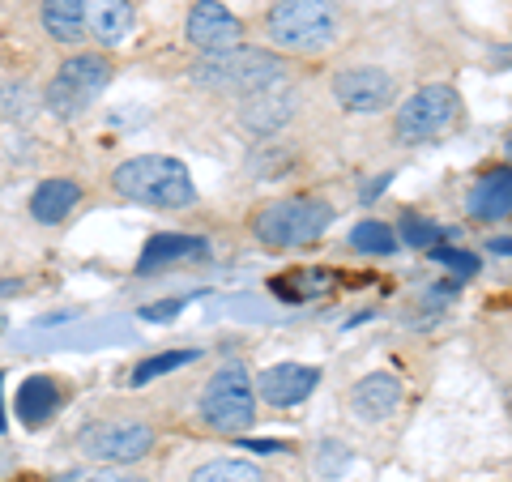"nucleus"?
Returning <instances> with one entry per match:
<instances>
[{"mask_svg": "<svg viewBox=\"0 0 512 482\" xmlns=\"http://www.w3.org/2000/svg\"><path fill=\"white\" fill-rule=\"evenodd\" d=\"M111 184L124 201H137V205H154V210H180V205L197 201V184L184 163L163 154H141V158H128V163L116 167Z\"/></svg>", "mask_w": 512, "mask_h": 482, "instance_id": "obj_1", "label": "nucleus"}, {"mask_svg": "<svg viewBox=\"0 0 512 482\" xmlns=\"http://www.w3.org/2000/svg\"><path fill=\"white\" fill-rule=\"evenodd\" d=\"M286 77V60L265 52V47H231V52L205 56L192 69V82L205 90H227V94H256Z\"/></svg>", "mask_w": 512, "mask_h": 482, "instance_id": "obj_2", "label": "nucleus"}, {"mask_svg": "<svg viewBox=\"0 0 512 482\" xmlns=\"http://www.w3.org/2000/svg\"><path fill=\"white\" fill-rule=\"evenodd\" d=\"M269 39L286 52H320L338 39V5L333 0H274Z\"/></svg>", "mask_w": 512, "mask_h": 482, "instance_id": "obj_3", "label": "nucleus"}, {"mask_svg": "<svg viewBox=\"0 0 512 482\" xmlns=\"http://www.w3.org/2000/svg\"><path fill=\"white\" fill-rule=\"evenodd\" d=\"M333 222V210L325 201H308V197H291V201H274L265 205L261 214H256L252 231L261 244L269 248H303L312 244V239H320L329 231Z\"/></svg>", "mask_w": 512, "mask_h": 482, "instance_id": "obj_4", "label": "nucleus"}, {"mask_svg": "<svg viewBox=\"0 0 512 482\" xmlns=\"http://www.w3.org/2000/svg\"><path fill=\"white\" fill-rule=\"evenodd\" d=\"M201 419L222 436H239L256 419V393L244 367H222L201 393Z\"/></svg>", "mask_w": 512, "mask_h": 482, "instance_id": "obj_5", "label": "nucleus"}, {"mask_svg": "<svg viewBox=\"0 0 512 482\" xmlns=\"http://www.w3.org/2000/svg\"><path fill=\"white\" fill-rule=\"evenodd\" d=\"M461 99L453 86H423L397 107V137L419 146V141H436L440 133L457 124Z\"/></svg>", "mask_w": 512, "mask_h": 482, "instance_id": "obj_6", "label": "nucleus"}, {"mask_svg": "<svg viewBox=\"0 0 512 482\" xmlns=\"http://www.w3.org/2000/svg\"><path fill=\"white\" fill-rule=\"evenodd\" d=\"M107 82H111V64L103 56H69L52 77V86H47V107L69 120L99 99Z\"/></svg>", "mask_w": 512, "mask_h": 482, "instance_id": "obj_7", "label": "nucleus"}, {"mask_svg": "<svg viewBox=\"0 0 512 482\" xmlns=\"http://www.w3.org/2000/svg\"><path fill=\"white\" fill-rule=\"evenodd\" d=\"M77 448L94 461L124 465V461H141L150 453L154 431L146 423H90V427H82V436H77Z\"/></svg>", "mask_w": 512, "mask_h": 482, "instance_id": "obj_8", "label": "nucleus"}, {"mask_svg": "<svg viewBox=\"0 0 512 482\" xmlns=\"http://www.w3.org/2000/svg\"><path fill=\"white\" fill-rule=\"evenodd\" d=\"M393 77L376 69V64H359V69H342L333 77V94H338V103L346 111H363V116H372V111H384L393 103Z\"/></svg>", "mask_w": 512, "mask_h": 482, "instance_id": "obj_9", "label": "nucleus"}, {"mask_svg": "<svg viewBox=\"0 0 512 482\" xmlns=\"http://www.w3.org/2000/svg\"><path fill=\"white\" fill-rule=\"evenodd\" d=\"M239 39H244V26H239V18L218 5V0H197L188 13V43L201 47L205 56H218V52H231V47H239Z\"/></svg>", "mask_w": 512, "mask_h": 482, "instance_id": "obj_10", "label": "nucleus"}, {"mask_svg": "<svg viewBox=\"0 0 512 482\" xmlns=\"http://www.w3.org/2000/svg\"><path fill=\"white\" fill-rule=\"evenodd\" d=\"M295 116V90L286 86V77L265 90L248 94L244 103H239V124L248 128V133L265 137V133H278V128Z\"/></svg>", "mask_w": 512, "mask_h": 482, "instance_id": "obj_11", "label": "nucleus"}, {"mask_svg": "<svg viewBox=\"0 0 512 482\" xmlns=\"http://www.w3.org/2000/svg\"><path fill=\"white\" fill-rule=\"evenodd\" d=\"M316 380H320V372L308 363H278L256 376V393H261L269 406H299V401L316 389Z\"/></svg>", "mask_w": 512, "mask_h": 482, "instance_id": "obj_12", "label": "nucleus"}, {"mask_svg": "<svg viewBox=\"0 0 512 482\" xmlns=\"http://www.w3.org/2000/svg\"><path fill=\"white\" fill-rule=\"evenodd\" d=\"M350 406H355V414H363L367 423L389 419V414L402 406V380L389 376V372L367 376V380H359V389L350 393Z\"/></svg>", "mask_w": 512, "mask_h": 482, "instance_id": "obj_13", "label": "nucleus"}, {"mask_svg": "<svg viewBox=\"0 0 512 482\" xmlns=\"http://www.w3.org/2000/svg\"><path fill=\"white\" fill-rule=\"evenodd\" d=\"M466 210H470L474 218H483V222H491V218H508V214H512V167H495V171H487L483 180L470 188Z\"/></svg>", "mask_w": 512, "mask_h": 482, "instance_id": "obj_14", "label": "nucleus"}, {"mask_svg": "<svg viewBox=\"0 0 512 482\" xmlns=\"http://www.w3.org/2000/svg\"><path fill=\"white\" fill-rule=\"evenodd\" d=\"M86 5V26L99 35L107 47H120L133 30V5L128 0H82Z\"/></svg>", "mask_w": 512, "mask_h": 482, "instance_id": "obj_15", "label": "nucleus"}, {"mask_svg": "<svg viewBox=\"0 0 512 482\" xmlns=\"http://www.w3.org/2000/svg\"><path fill=\"white\" fill-rule=\"evenodd\" d=\"M77 201H82V188L73 180H47L35 188V197H30V214L43 227H52V222H64L69 210H77Z\"/></svg>", "mask_w": 512, "mask_h": 482, "instance_id": "obj_16", "label": "nucleus"}, {"mask_svg": "<svg viewBox=\"0 0 512 482\" xmlns=\"http://www.w3.org/2000/svg\"><path fill=\"white\" fill-rule=\"evenodd\" d=\"M43 30L56 43L86 39V5L82 0H43Z\"/></svg>", "mask_w": 512, "mask_h": 482, "instance_id": "obj_17", "label": "nucleus"}, {"mask_svg": "<svg viewBox=\"0 0 512 482\" xmlns=\"http://www.w3.org/2000/svg\"><path fill=\"white\" fill-rule=\"evenodd\" d=\"M60 406V389H56V380H47V376H30L22 389H18V414H22V423L30 427H39L47 414H52Z\"/></svg>", "mask_w": 512, "mask_h": 482, "instance_id": "obj_18", "label": "nucleus"}, {"mask_svg": "<svg viewBox=\"0 0 512 482\" xmlns=\"http://www.w3.org/2000/svg\"><path fill=\"white\" fill-rule=\"evenodd\" d=\"M205 252V239H192V235H154L146 252H141V261L137 269L146 273V269H158V265H167V261H184V256H201Z\"/></svg>", "mask_w": 512, "mask_h": 482, "instance_id": "obj_19", "label": "nucleus"}, {"mask_svg": "<svg viewBox=\"0 0 512 482\" xmlns=\"http://www.w3.org/2000/svg\"><path fill=\"white\" fill-rule=\"evenodd\" d=\"M188 482H265V474L256 470L252 461H239V457H218V461H205L197 474Z\"/></svg>", "mask_w": 512, "mask_h": 482, "instance_id": "obj_20", "label": "nucleus"}, {"mask_svg": "<svg viewBox=\"0 0 512 482\" xmlns=\"http://www.w3.org/2000/svg\"><path fill=\"white\" fill-rule=\"evenodd\" d=\"M350 244H355L359 252H393L402 239L393 235V227H384V222H359L355 231H350Z\"/></svg>", "mask_w": 512, "mask_h": 482, "instance_id": "obj_21", "label": "nucleus"}, {"mask_svg": "<svg viewBox=\"0 0 512 482\" xmlns=\"http://www.w3.org/2000/svg\"><path fill=\"white\" fill-rule=\"evenodd\" d=\"M192 359H197V350H171V355H154V359H146L133 372V384H150L154 376H167V372H175V367H188Z\"/></svg>", "mask_w": 512, "mask_h": 482, "instance_id": "obj_22", "label": "nucleus"}, {"mask_svg": "<svg viewBox=\"0 0 512 482\" xmlns=\"http://www.w3.org/2000/svg\"><path fill=\"white\" fill-rule=\"evenodd\" d=\"M431 261L448 265L461 282L474 278V273H478V256H474V252H466V248H444V244H436V248H431Z\"/></svg>", "mask_w": 512, "mask_h": 482, "instance_id": "obj_23", "label": "nucleus"}, {"mask_svg": "<svg viewBox=\"0 0 512 482\" xmlns=\"http://www.w3.org/2000/svg\"><path fill=\"white\" fill-rule=\"evenodd\" d=\"M436 227H431V222H423L419 214H406L402 218V235H397V239H402V244H410V248H436Z\"/></svg>", "mask_w": 512, "mask_h": 482, "instance_id": "obj_24", "label": "nucleus"}, {"mask_svg": "<svg viewBox=\"0 0 512 482\" xmlns=\"http://www.w3.org/2000/svg\"><path fill=\"white\" fill-rule=\"evenodd\" d=\"M0 116H30V90L26 86L0 90Z\"/></svg>", "mask_w": 512, "mask_h": 482, "instance_id": "obj_25", "label": "nucleus"}, {"mask_svg": "<svg viewBox=\"0 0 512 482\" xmlns=\"http://www.w3.org/2000/svg\"><path fill=\"white\" fill-rule=\"evenodd\" d=\"M175 308H180V303H150V308H141V316L146 320H171Z\"/></svg>", "mask_w": 512, "mask_h": 482, "instance_id": "obj_26", "label": "nucleus"}, {"mask_svg": "<svg viewBox=\"0 0 512 482\" xmlns=\"http://www.w3.org/2000/svg\"><path fill=\"white\" fill-rule=\"evenodd\" d=\"M495 256H512V235H504V239H491V244H487Z\"/></svg>", "mask_w": 512, "mask_h": 482, "instance_id": "obj_27", "label": "nucleus"}, {"mask_svg": "<svg viewBox=\"0 0 512 482\" xmlns=\"http://www.w3.org/2000/svg\"><path fill=\"white\" fill-rule=\"evenodd\" d=\"M86 482H146V478H128V474H94Z\"/></svg>", "mask_w": 512, "mask_h": 482, "instance_id": "obj_28", "label": "nucleus"}, {"mask_svg": "<svg viewBox=\"0 0 512 482\" xmlns=\"http://www.w3.org/2000/svg\"><path fill=\"white\" fill-rule=\"evenodd\" d=\"M0 389H5V380H0ZM0 431H5V410H0Z\"/></svg>", "mask_w": 512, "mask_h": 482, "instance_id": "obj_29", "label": "nucleus"}, {"mask_svg": "<svg viewBox=\"0 0 512 482\" xmlns=\"http://www.w3.org/2000/svg\"><path fill=\"white\" fill-rule=\"evenodd\" d=\"M504 150H508V158H512V133H508V141H504Z\"/></svg>", "mask_w": 512, "mask_h": 482, "instance_id": "obj_30", "label": "nucleus"}]
</instances>
